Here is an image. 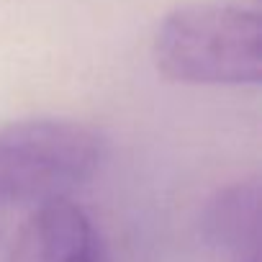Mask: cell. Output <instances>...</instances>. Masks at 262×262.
Segmentation results:
<instances>
[{
  "instance_id": "obj_3",
  "label": "cell",
  "mask_w": 262,
  "mask_h": 262,
  "mask_svg": "<svg viewBox=\"0 0 262 262\" xmlns=\"http://www.w3.org/2000/svg\"><path fill=\"white\" fill-rule=\"evenodd\" d=\"M6 262H111L93 219L67 195L34 206Z\"/></svg>"
},
{
  "instance_id": "obj_5",
  "label": "cell",
  "mask_w": 262,
  "mask_h": 262,
  "mask_svg": "<svg viewBox=\"0 0 262 262\" xmlns=\"http://www.w3.org/2000/svg\"><path fill=\"white\" fill-rule=\"evenodd\" d=\"M231 262H259V254H247V257H236Z\"/></svg>"
},
{
  "instance_id": "obj_4",
  "label": "cell",
  "mask_w": 262,
  "mask_h": 262,
  "mask_svg": "<svg viewBox=\"0 0 262 262\" xmlns=\"http://www.w3.org/2000/svg\"><path fill=\"white\" fill-rule=\"evenodd\" d=\"M201 234L231 259L259 254V180L247 178L221 188L201 213Z\"/></svg>"
},
{
  "instance_id": "obj_2",
  "label": "cell",
  "mask_w": 262,
  "mask_h": 262,
  "mask_svg": "<svg viewBox=\"0 0 262 262\" xmlns=\"http://www.w3.org/2000/svg\"><path fill=\"white\" fill-rule=\"evenodd\" d=\"M103 142L85 123L31 118L0 128V208L39 206L80 188L100 165Z\"/></svg>"
},
{
  "instance_id": "obj_1",
  "label": "cell",
  "mask_w": 262,
  "mask_h": 262,
  "mask_svg": "<svg viewBox=\"0 0 262 262\" xmlns=\"http://www.w3.org/2000/svg\"><path fill=\"white\" fill-rule=\"evenodd\" d=\"M259 13L231 3L175 8L157 29L155 64L183 85H259Z\"/></svg>"
}]
</instances>
